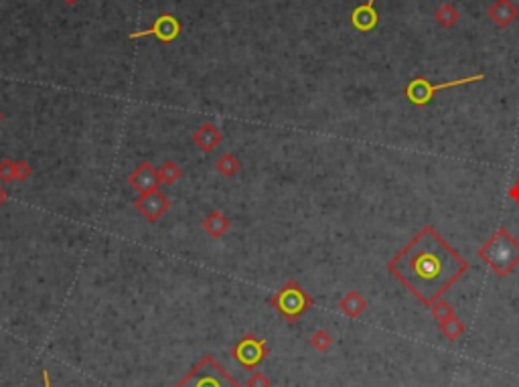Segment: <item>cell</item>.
Returning <instances> with one entry per match:
<instances>
[{
    "label": "cell",
    "mask_w": 519,
    "mask_h": 387,
    "mask_svg": "<svg viewBox=\"0 0 519 387\" xmlns=\"http://www.w3.org/2000/svg\"><path fill=\"white\" fill-rule=\"evenodd\" d=\"M387 272L424 306H432L469 272V262L426 225L387 262Z\"/></svg>",
    "instance_id": "obj_1"
},
{
    "label": "cell",
    "mask_w": 519,
    "mask_h": 387,
    "mask_svg": "<svg viewBox=\"0 0 519 387\" xmlns=\"http://www.w3.org/2000/svg\"><path fill=\"white\" fill-rule=\"evenodd\" d=\"M479 258L499 278H505L519 266V241L509 234L507 227H499L479 248Z\"/></svg>",
    "instance_id": "obj_2"
},
{
    "label": "cell",
    "mask_w": 519,
    "mask_h": 387,
    "mask_svg": "<svg viewBox=\"0 0 519 387\" xmlns=\"http://www.w3.org/2000/svg\"><path fill=\"white\" fill-rule=\"evenodd\" d=\"M313 304V296L296 280H288L278 292L270 296V306L276 308V312L290 324L301 319Z\"/></svg>",
    "instance_id": "obj_3"
},
{
    "label": "cell",
    "mask_w": 519,
    "mask_h": 387,
    "mask_svg": "<svg viewBox=\"0 0 519 387\" xmlns=\"http://www.w3.org/2000/svg\"><path fill=\"white\" fill-rule=\"evenodd\" d=\"M175 387H244L227 373L223 365L211 355H205L201 361L185 375Z\"/></svg>",
    "instance_id": "obj_4"
},
{
    "label": "cell",
    "mask_w": 519,
    "mask_h": 387,
    "mask_svg": "<svg viewBox=\"0 0 519 387\" xmlns=\"http://www.w3.org/2000/svg\"><path fill=\"white\" fill-rule=\"evenodd\" d=\"M485 80V75L483 73H479V75H470V77H463V80H454V82H444V84H430L428 80H424V77H416V80H412L410 85L406 87V98L412 101L414 106H426V103H430V100L434 98L436 91H442V89H451V87H458V85H467V84H473V82H483Z\"/></svg>",
    "instance_id": "obj_5"
},
{
    "label": "cell",
    "mask_w": 519,
    "mask_h": 387,
    "mask_svg": "<svg viewBox=\"0 0 519 387\" xmlns=\"http://www.w3.org/2000/svg\"><path fill=\"white\" fill-rule=\"evenodd\" d=\"M232 357L246 371H254L268 357V345L264 338L256 337L254 333H248L239 341H235V345L232 347Z\"/></svg>",
    "instance_id": "obj_6"
},
{
    "label": "cell",
    "mask_w": 519,
    "mask_h": 387,
    "mask_svg": "<svg viewBox=\"0 0 519 387\" xmlns=\"http://www.w3.org/2000/svg\"><path fill=\"white\" fill-rule=\"evenodd\" d=\"M181 34V23L177 20L175 15H161L154 20L151 29L146 31H136L130 33V39H144V37H156L163 43H170Z\"/></svg>",
    "instance_id": "obj_7"
},
{
    "label": "cell",
    "mask_w": 519,
    "mask_h": 387,
    "mask_svg": "<svg viewBox=\"0 0 519 387\" xmlns=\"http://www.w3.org/2000/svg\"><path fill=\"white\" fill-rule=\"evenodd\" d=\"M135 207L138 209V213L144 219H149L151 223H156L158 219L163 217L170 207V201L165 193H161L158 189L156 191H151L146 195H140L136 199Z\"/></svg>",
    "instance_id": "obj_8"
},
{
    "label": "cell",
    "mask_w": 519,
    "mask_h": 387,
    "mask_svg": "<svg viewBox=\"0 0 519 387\" xmlns=\"http://www.w3.org/2000/svg\"><path fill=\"white\" fill-rule=\"evenodd\" d=\"M128 183L132 185L138 195H146L151 191H156L161 183V175H158V169H154L151 163H142L138 165V169L132 170L128 175Z\"/></svg>",
    "instance_id": "obj_9"
},
{
    "label": "cell",
    "mask_w": 519,
    "mask_h": 387,
    "mask_svg": "<svg viewBox=\"0 0 519 387\" xmlns=\"http://www.w3.org/2000/svg\"><path fill=\"white\" fill-rule=\"evenodd\" d=\"M221 140H223V134L213 122H205L193 132V142L203 152H213L221 144Z\"/></svg>",
    "instance_id": "obj_10"
},
{
    "label": "cell",
    "mask_w": 519,
    "mask_h": 387,
    "mask_svg": "<svg viewBox=\"0 0 519 387\" xmlns=\"http://www.w3.org/2000/svg\"><path fill=\"white\" fill-rule=\"evenodd\" d=\"M339 310L349 317V319H359L365 310H368V300L363 298L361 292L357 290H349L343 294V298L339 300Z\"/></svg>",
    "instance_id": "obj_11"
},
{
    "label": "cell",
    "mask_w": 519,
    "mask_h": 387,
    "mask_svg": "<svg viewBox=\"0 0 519 387\" xmlns=\"http://www.w3.org/2000/svg\"><path fill=\"white\" fill-rule=\"evenodd\" d=\"M373 4H375V0H368L365 4H361L359 8L353 11V25L359 31H363V33H368V31H371L377 25V13H375Z\"/></svg>",
    "instance_id": "obj_12"
},
{
    "label": "cell",
    "mask_w": 519,
    "mask_h": 387,
    "mask_svg": "<svg viewBox=\"0 0 519 387\" xmlns=\"http://www.w3.org/2000/svg\"><path fill=\"white\" fill-rule=\"evenodd\" d=\"M230 227H232L230 219L225 217L221 211H211L207 217L203 219V229L207 231V236L213 237V239L225 236L230 231Z\"/></svg>",
    "instance_id": "obj_13"
},
{
    "label": "cell",
    "mask_w": 519,
    "mask_h": 387,
    "mask_svg": "<svg viewBox=\"0 0 519 387\" xmlns=\"http://www.w3.org/2000/svg\"><path fill=\"white\" fill-rule=\"evenodd\" d=\"M215 169L218 172H221L223 177H234L235 172H239L242 169V163H239V158L232 154V152H225V154H221L218 158V163H215Z\"/></svg>",
    "instance_id": "obj_14"
},
{
    "label": "cell",
    "mask_w": 519,
    "mask_h": 387,
    "mask_svg": "<svg viewBox=\"0 0 519 387\" xmlns=\"http://www.w3.org/2000/svg\"><path fill=\"white\" fill-rule=\"evenodd\" d=\"M428 308H430V315L434 317V320L438 324H444V322H449V320L456 317V310H454L444 298H438V300H436L432 306H428Z\"/></svg>",
    "instance_id": "obj_15"
},
{
    "label": "cell",
    "mask_w": 519,
    "mask_h": 387,
    "mask_svg": "<svg viewBox=\"0 0 519 387\" xmlns=\"http://www.w3.org/2000/svg\"><path fill=\"white\" fill-rule=\"evenodd\" d=\"M491 17L495 18L499 25H507V23H511L513 17H515V8H513V4L511 2H507V0H499L493 8H491Z\"/></svg>",
    "instance_id": "obj_16"
},
{
    "label": "cell",
    "mask_w": 519,
    "mask_h": 387,
    "mask_svg": "<svg viewBox=\"0 0 519 387\" xmlns=\"http://www.w3.org/2000/svg\"><path fill=\"white\" fill-rule=\"evenodd\" d=\"M440 331H442V335L449 338V341H458V338L465 335L467 326H465V322L458 319V317H454L449 322L440 324Z\"/></svg>",
    "instance_id": "obj_17"
},
{
    "label": "cell",
    "mask_w": 519,
    "mask_h": 387,
    "mask_svg": "<svg viewBox=\"0 0 519 387\" xmlns=\"http://www.w3.org/2000/svg\"><path fill=\"white\" fill-rule=\"evenodd\" d=\"M158 175H161V183L165 185H175L179 179H181V167L175 163V160H167L161 169H158Z\"/></svg>",
    "instance_id": "obj_18"
},
{
    "label": "cell",
    "mask_w": 519,
    "mask_h": 387,
    "mask_svg": "<svg viewBox=\"0 0 519 387\" xmlns=\"http://www.w3.org/2000/svg\"><path fill=\"white\" fill-rule=\"evenodd\" d=\"M331 345H333V337H331V333L329 331H325V329H318L313 333V337H311V347L318 351V353H327L329 349H331Z\"/></svg>",
    "instance_id": "obj_19"
},
{
    "label": "cell",
    "mask_w": 519,
    "mask_h": 387,
    "mask_svg": "<svg viewBox=\"0 0 519 387\" xmlns=\"http://www.w3.org/2000/svg\"><path fill=\"white\" fill-rule=\"evenodd\" d=\"M17 181V170H15V160H2L0 163V183H13Z\"/></svg>",
    "instance_id": "obj_20"
},
{
    "label": "cell",
    "mask_w": 519,
    "mask_h": 387,
    "mask_svg": "<svg viewBox=\"0 0 519 387\" xmlns=\"http://www.w3.org/2000/svg\"><path fill=\"white\" fill-rule=\"evenodd\" d=\"M246 387H272V381L268 379V375H264L262 371H256L250 379L246 381Z\"/></svg>",
    "instance_id": "obj_21"
},
{
    "label": "cell",
    "mask_w": 519,
    "mask_h": 387,
    "mask_svg": "<svg viewBox=\"0 0 519 387\" xmlns=\"http://www.w3.org/2000/svg\"><path fill=\"white\" fill-rule=\"evenodd\" d=\"M15 170H17V181H27L33 175V167L29 163H25V160L15 163Z\"/></svg>",
    "instance_id": "obj_22"
},
{
    "label": "cell",
    "mask_w": 519,
    "mask_h": 387,
    "mask_svg": "<svg viewBox=\"0 0 519 387\" xmlns=\"http://www.w3.org/2000/svg\"><path fill=\"white\" fill-rule=\"evenodd\" d=\"M436 18L442 23V25H452L456 20V11H452L451 6H444L440 13H436Z\"/></svg>",
    "instance_id": "obj_23"
},
{
    "label": "cell",
    "mask_w": 519,
    "mask_h": 387,
    "mask_svg": "<svg viewBox=\"0 0 519 387\" xmlns=\"http://www.w3.org/2000/svg\"><path fill=\"white\" fill-rule=\"evenodd\" d=\"M509 197H511V199L519 205V181L515 183V185L511 186V189H509Z\"/></svg>",
    "instance_id": "obj_24"
},
{
    "label": "cell",
    "mask_w": 519,
    "mask_h": 387,
    "mask_svg": "<svg viewBox=\"0 0 519 387\" xmlns=\"http://www.w3.org/2000/svg\"><path fill=\"white\" fill-rule=\"evenodd\" d=\"M6 199H8V191H6L4 186L0 185V207H2L4 203H6Z\"/></svg>",
    "instance_id": "obj_25"
},
{
    "label": "cell",
    "mask_w": 519,
    "mask_h": 387,
    "mask_svg": "<svg viewBox=\"0 0 519 387\" xmlns=\"http://www.w3.org/2000/svg\"><path fill=\"white\" fill-rule=\"evenodd\" d=\"M41 377H43V386H45V387H51L49 371H47V369H43V373H41Z\"/></svg>",
    "instance_id": "obj_26"
},
{
    "label": "cell",
    "mask_w": 519,
    "mask_h": 387,
    "mask_svg": "<svg viewBox=\"0 0 519 387\" xmlns=\"http://www.w3.org/2000/svg\"><path fill=\"white\" fill-rule=\"evenodd\" d=\"M65 2H68V4H75L77 0H65Z\"/></svg>",
    "instance_id": "obj_27"
},
{
    "label": "cell",
    "mask_w": 519,
    "mask_h": 387,
    "mask_svg": "<svg viewBox=\"0 0 519 387\" xmlns=\"http://www.w3.org/2000/svg\"><path fill=\"white\" fill-rule=\"evenodd\" d=\"M0 122H2V112H0Z\"/></svg>",
    "instance_id": "obj_28"
}]
</instances>
